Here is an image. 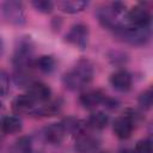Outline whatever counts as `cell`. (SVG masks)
Segmentation results:
<instances>
[{
  "label": "cell",
  "instance_id": "cell-1",
  "mask_svg": "<svg viewBox=\"0 0 153 153\" xmlns=\"http://www.w3.org/2000/svg\"><path fill=\"white\" fill-rule=\"evenodd\" d=\"M94 69L91 61L82 59L79 60L72 69L66 72L62 78V82L66 88L71 91H78L85 88L93 79Z\"/></svg>",
  "mask_w": 153,
  "mask_h": 153
},
{
  "label": "cell",
  "instance_id": "cell-2",
  "mask_svg": "<svg viewBox=\"0 0 153 153\" xmlns=\"http://www.w3.org/2000/svg\"><path fill=\"white\" fill-rule=\"evenodd\" d=\"M97 17L99 23L109 30L116 31L128 25L126 5L118 1L99 7L97 11Z\"/></svg>",
  "mask_w": 153,
  "mask_h": 153
},
{
  "label": "cell",
  "instance_id": "cell-3",
  "mask_svg": "<svg viewBox=\"0 0 153 153\" xmlns=\"http://www.w3.org/2000/svg\"><path fill=\"white\" fill-rule=\"evenodd\" d=\"M13 63L17 69H30L33 62V43L30 37H22L13 55Z\"/></svg>",
  "mask_w": 153,
  "mask_h": 153
},
{
  "label": "cell",
  "instance_id": "cell-4",
  "mask_svg": "<svg viewBox=\"0 0 153 153\" xmlns=\"http://www.w3.org/2000/svg\"><path fill=\"white\" fill-rule=\"evenodd\" d=\"M116 36L123 42L131 45H143L148 42L151 31L149 27H136V26H123L115 31Z\"/></svg>",
  "mask_w": 153,
  "mask_h": 153
},
{
  "label": "cell",
  "instance_id": "cell-5",
  "mask_svg": "<svg viewBox=\"0 0 153 153\" xmlns=\"http://www.w3.org/2000/svg\"><path fill=\"white\" fill-rule=\"evenodd\" d=\"M1 12L4 18L13 24V25H23L25 24V11L24 6L19 1H5L1 5Z\"/></svg>",
  "mask_w": 153,
  "mask_h": 153
},
{
  "label": "cell",
  "instance_id": "cell-6",
  "mask_svg": "<svg viewBox=\"0 0 153 153\" xmlns=\"http://www.w3.org/2000/svg\"><path fill=\"white\" fill-rule=\"evenodd\" d=\"M151 12L142 4L135 5L129 11H127V23L130 26L136 27H149L151 24Z\"/></svg>",
  "mask_w": 153,
  "mask_h": 153
},
{
  "label": "cell",
  "instance_id": "cell-7",
  "mask_svg": "<svg viewBox=\"0 0 153 153\" xmlns=\"http://www.w3.org/2000/svg\"><path fill=\"white\" fill-rule=\"evenodd\" d=\"M65 41L80 50H84L87 47V41H88V27L85 24L78 23L74 24L69 31L65 36Z\"/></svg>",
  "mask_w": 153,
  "mask_h": 153
},
{
  "label": "cell",
  "instance_id": "cell-8",
  "mask_svg": "<svg viewBox=\"0 0 153 153\" xmlns=\"http://www.w3.org/2000/svg\"><path fill=\"white\" fill-rule=\"evenodd\" d=\"M134 124H135V116H133V114H124L123 116H120L114 121L112 129L117 137L124 140L131 135Z\"/></svg>",
  "mask_w": 153,
  "mask_h": 153
},
{
  "label": "cell",
  "instance_id": "cell-9",
  "mask_svg": "<svg viewBox=\"0 0 153 153\" xmlns=\"http://www.w3.org/2000/svg\"><path fill=\"white\" fill-rule=\"evenodd\" d=\"M26 94L30 96L35 103H43L49 100L51 96V88L42 81H32L27 86Z\"/></svg>",
  "mask_w": 153,
  "mask_h": 153
},
{
  "label": "cell",
  "instance_id": "cell-10",
  "mask_svg": "<svg viewBox=\"0 0 153 153\" xmlns=\"http://www.w3.org/2000/svg\"><path fill=\"white\" fill-rule=\"evenodd\" d=\"M36 109V103L30 96L18 94L12 102V110L16 115H32Z\"/></svg>",
  "mask_w": 153,
  "mask_h": 153
},
{
  "label": "cell",
  "instance_id": "cell-11",
  "mask_svg": "<svg viewBox=\"0 0 153 153\" xmlns=\"http://www.w3.org/2000/svg\"><path fill=\"white\" fill-rule=\"evenodd\" d=\"M131 75L126 69H118L114 72L110 76L111 86L118 92H127L131 87Z\"/></svg>",
  "mask_w": 153,
  "mask_h": 153
},
{
  "label": "cell",
  "instance_id": "cell-12",
  "mask_svg": "<svg viewBox=\"0 0 153 153\" xmlns=\"http://www.w3.org/2000/svg\"><path fill=\"white\" fill-rule=\"evenodd\" d=\"M98 145H99V139L97 136L84 131L76 136L74 148L79 153H88V152L94 151L98 147Z\"/></svg>",
  "mask_w": 153,
  "mask_h": 153
},
{
  "label": "cell",
  "instance_id": "cell-13",
  "mask_svg": "<svg viewBox=\"0 0 153 153\" xmlns=\"http://www.w3.org/2000/svg\"><path fill=\"white\" fill-rule=\"evenodd\" d=\"M66 136V130L60 123H51L43 129V137L50 145H60Z\"/></svg>",
  "mask_w": 153,
  "mask_h": 153
},
{
  "label": "cell",
  "instance_id": "cell-14",
  "mask_svg": "<svg viewBox=\"0 0 153 153\" xmlns=\"http://www.w3.org/2000/svg\"><path fill=\"white\" fill-rule=\"evenodd\" d=\"M105 94L100 90H88L80 94L79 102L86 109H94L103 103Z\"/></svg>",
  "mask_w": 153,
  "mask_h": 153
},
{
  "label": "cell",
  "instance_id": "cell-15",
  "mask_svg": "<svg viewBox=\"0 0 153 153\" xmlns=\"http://www.w3.org/2000/svg\"><path fill=\"white\" fill-rule=\"evenodd\" d=\"M23 128L22 120L18 116H4L0 120V130L4 134H16Z\"/></svg>",
  "mask_w": 153,
  "mask_h": 153
},
{
  "label": "cell",
  "instance_id": "cell-16",
  "mask_svg": "<svg viewBox=\"0 0 153 153\" xmlns=\"http://www.w3.org/2000/svg\"><path fill=\"white\" fill-rule=\"evenodd\" d=\"M61 124L63 126L65 130H66V134H71V135H80L81 133L85 131V128H86V123L76 117H73V116H69L67 118H65Z\"/></svg>",
  "mask_w": 153,
  "mask_h": 153
},
{
  "label": "cell",
  "instance_id": "cell-17",
  "mask_svg": "<svg viewBox=\"0 0 153 153\" xmlns=\"http://www.w3.org/2000/svg\"><path fill=\"white\" fill-rule=\"evenodd\" d=\"M88 2L85 0H63L57 2V7L68 14H75L84 11L87 7Z\"/></svg>",
  "mask_w": 153,
  "mask_h": 153
},
{
  "label": "cell",
  "instance_id": "cell-18",
  "mask_svg": "<svg viewBox=\"0 0 153 153\" xmlns=\"http://www.w3.org/2000/svg\"><path fill=\"white\" fill-rule=\"evenodd\" d=\"M85 123H86V127H88L93 130H102L108 126L109 116L103 111H96L88 116V118L85 121Z\"/></svg>",
  "mask_w": 153,
  "mask_h": 153
},
{
  "label": "cell",
  "instance_id": "cell-19",
  "mask_svg": "<svg viewBox=\"0 0 153 153\" xmlns=\"http://www.w3.org/2000/svg\"><path fill=\"white\" fill-rule=\"evenodd\" d=\"M8 153H32V140L30 136H20L8 149Z\"/></svg>",
  "mask_w": 153,
  "mask_h": 153
},
{
  "label": "cell",
  "instance_id": "cell-20",
  "mask_svg": "<svg viewBox=\"0 0 153 153\" xmlns=\"http://www.w3.org/2000/svg\"><path fill=\"white\" fill-rule=\"evenodd\" d=\"M35 66L41 72H43L45 74H49V73H51L55 69V67H56V60L51 55H42V56H39V57L36 59Z\"/></svg>",
  "mask_w": 153,
  "mask_h": 153
},
{
  "label": "cell",
  "instance_id": "cell-21",
  "mask_svg": "<svg viewBox=\"0 0 153 153\" xmlns=\"http://www.w3.org/2000/svg\"><path fill=\"white\" fill-rule=\"evenodd\" d=\"M60 110H61V103L55 100V102H51V103H48V104H44L41 106H36L32 115H35V116H54Z\"/></svg>",
  "mask_w": 153,
  "mask_h": 153
},
{
  "label": "cell",
  "instance_id": "cell-22",
  "mask_svg": "<svg viewBox=\"0 0 153 153\" xmlns=\"http://www.w3.org/2000/svg\"><path fill=\"white\" fill-rule=\"evenodd\" d=\"M137 103L143 110H149L152 104H153V92H152V90L148 88V90L141 92L139 98H137Z\"/></svg>",
  "mask_w": 153,
  "mask_h": 153
},
{
  "label": "cell",
  "instance_id": "cell-23",
  "mask_svg": "<svg viewBox=\"0 0 153 153\" xmlns=\"http://www.w3.org/2000/svg\"><path fill=\"white\" fill-rule=\"evenodd\" d=\"M31 5L33 6L36 11L44 13V14H48L54 10V4L48 0H35L31 2Z\"/></svg>",
  "mask_w": 153,
  "mask_h": 153
},
{
  "label": "cell",
  "instance_id": "cell-24",
  "mask_svg": "<svg viewBox=\"0 0 153 153\" xmlns=\"http://www.w3.org/2000/svg\"><path fill=\"white\" fill-rule=\"evenodd\" d=\"M152 141L149 139H142L135 145V153H152Z\"/></svg>",
  "mask_w": 153,
  "mask_h": 153
},
{
  "label": "cell",
  "instance_id": "cell-25",
  "mask_svg": "<svg viewBox=\"0 0 153 153\" xmlns=\"http://www.w3.org/2000/svg\"><path fill=\"white\" fill-rule=\"evenodd\" d=\"M8 75L5 72L0 71V98L6 96L8 91Z\"/></svg>",
  "mask_w": 153,
  "mask_h": 153
},
{
  "label": "cell",
  "instance_id": "cell-26",
  "mask_svg": "<svg viewBox=\"0 0 153 153\" xmlns=\"http://www.w3.org/2000/svg\"><path fill=\"white\" fill-rule=\"evenodd\" d=\"M102 104H104V106H106L109 109H116L118 106V102L116 99L110 98V97H106V96H105V98H104V100H103Z\"/></svg>",
  "mask_w": 153,
  "mask_h": 153
},
{
  "label": "cell",
  "instance_id": "cell-27",
  "mask_svg": "<svg viewBox=\"0 0 153 153\" xmlns=\"http://www.w3.org/2000/svg\"><path fill=\"white\" fill-rule=\"evenodd\" d=\"M4 53V42H2V38L0 37V56L2 55Z\"/></svg>",
  "mask_w": 153,
  "mask_h": 153
},
{
  "label": "cell",
  "instance_id": "cell-28",
  "mask_svg": "<svg viewBox=\"0 0 153 153\" xmlns=\"http://www.w3.org/2000/svg\"><path fill=\"white\" fill-rule=\"evenodd\" d=\"M121 153H135V152L131 151V149H124V151H122Z\"/></svg>",
  "mask_w": 153,
  "mask_h": 153
},
{
  "label": "cell",
  "instance_id": "cell-29",
  "mask_svg": "<svg viewBox=\"0 0 153 153\" xmlns=\"http://www.w3.org/2000/svg\"><path fill=\"white\" fill-rule=\"evenodd\" d=\"M100 153H106V152H100Z\"/></svg>",
  "mask_w": 153,
  "mask_h": 153
}]
</instances>
